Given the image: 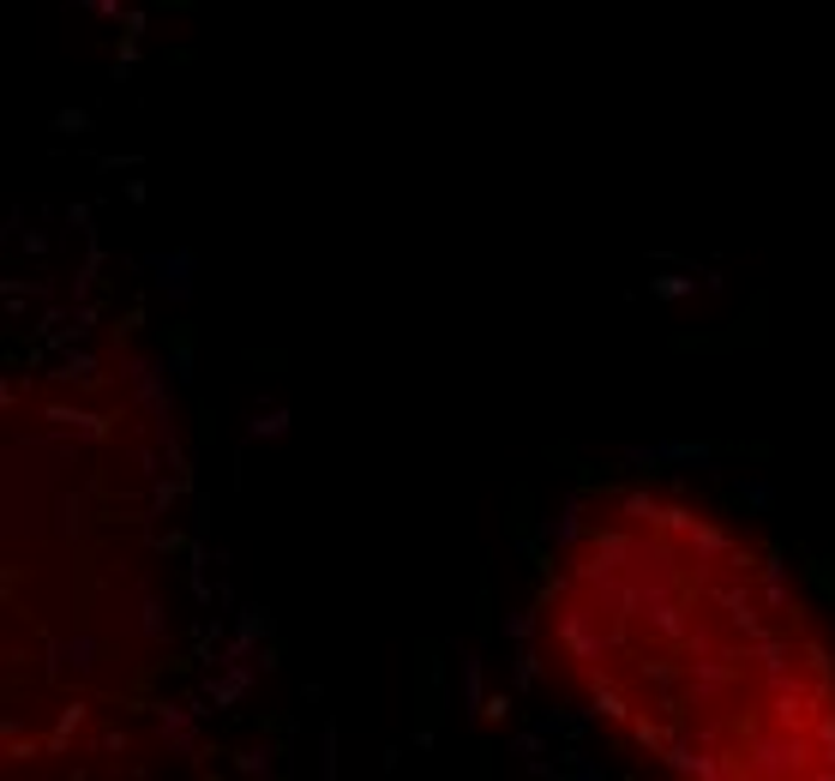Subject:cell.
<instances>
[{
	"label": "cell",
	"instance_id": "obj_1",
	"mask_svg": "<svg viewBox=\"0 0 835 781\" xmlns=\"http://www.w3.org/2000/svg\"><path fill=\"white\" fill-rule=\"evenodd\" d=\"M542 637L571 691L679 776H835V644L764 542L661 493L565 535Z\"/></svg>",
	"mask_w": 835,
	"mask_h": 781
}]
</instances>
